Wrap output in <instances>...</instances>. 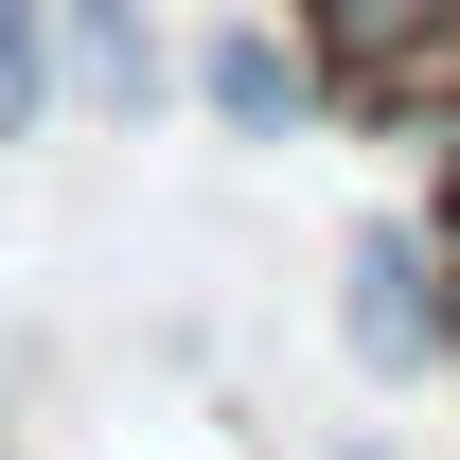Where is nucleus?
Instances as JSON below:
<instances>
[{
    "label": "nucleus",
    "mask_w": 460,
    "mask_h": 460,
    "mask_svg": "<svg viewBox=\"0 0 460 460\" xmlns=\"http://www.w3.org/2000/svg\"><path fill=\"white\" fill-rule=\"evenodd\" d=\"M337 319H354V354H372V372H443V354H460L443 230H425V213H372V230H354V284H337Z\"/></svg>",
    "instance_id": "nucleus-1"
},
{
    "label": "nucleus",
    "mask_w": 460,
    "mask_h": 460,
    "mask_svg": "<svg viewBox=\"0 0 460 460\" xmlns=\"http://www.w3.org/2000/svg\"><path fill=\"white\" fill-rule=\"evenodd\" d=\"M301 36L337 107H425V71L460 54V0H301Z\"/></svg>",
    "instance_id": "nucleus-2"
},
{
    "label": "nucleus",
    "mask_w": 460,
    "mask_h": 460,
    "mask_svg": "<svg viewBox=\"0 0 460 460\" xmlns=\"http://www.w3.org/2000/svg\"><path fill=\"white\" fill-rule=\"evenodd\" d=\"M195 89H213V124H230V142H301V124L337 107V89H319V36H266V18H213Z\"/></svg>",
    "instance_id": "nucleus-3"
},
{
    "label": "nucleus",
    "mask_w": 460,
    "mask_h": 460,
    "mask_svg": "<svg viewBox=\"0 0 460 460\" xmlns=\"http://www.w3.org/2000/svg\"><path fill=\"white\" fill-rule=\"evenodd\" d=\"M54 36H71V89H89L107 124H142V107L177 89V71H160V36H142V0H54Z\"/></svg>",
    "instance_id": "nucleus-4"
},
{
    "label": "nucleus",
    "mask_w": 460,
    "mask_h": 460,
    "mask_svg": "<svg viewBox=\"0 0 460 460\" xmlns=\"http://www.w3.org/2000/svg\"><path fill=\"white\" fill-rule=\"evenodd\" d=\"M36 89H54V54H36V18H18V0H0V142H18V124H36Z\"/></svg>",
    "instance_id": "nucleus-5"
},
{
    "label": "nucleus",
    "mask_w": 460,
    "mask_h": 460,
    "mask_svg": "<svg viewBox=\"0 0 460 460\" xmlns=\"http://www.w3.org/2000/svg\"><path fill=\"white\" fill-rule=\"evenodd\" d=\"M354 460H372V443H354Z\"/></svg>",
    "instance_id": "nucleus-6"
}]
</instances>
